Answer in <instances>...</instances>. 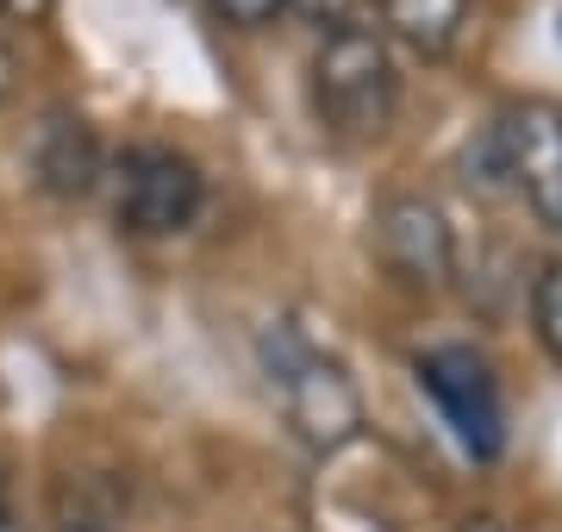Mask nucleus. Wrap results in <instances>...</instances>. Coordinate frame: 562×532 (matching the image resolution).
<instances>
[{"instance_id":"obj_2","label":"nucleus","mask_w":562,"mask_h":532,"mask_svg":"<svg viewBox=\"0 0 562 532\" xmlns=\"http://www.w3.org/2000/svg\"><path fill=\"white\" fill-rule=\"evenodd\" d=\"M262 376H269V395L281 401L288 426L313 451H338L362 432V395L350 369L325 357L319 345H306L301 326H288V320L262 326Z\"/></svg>"},{"instance_id":"obj_11","label":"nucleus","mask_w":562,"mask_h":532,"mask_svg":"<svg viewBox=\"0 0 562 532\" xmlns=\"http://www.w3.org/2000/svg\"><path fill=\"white\" fill-rule=\"evenodd\" d=\"M213 7H220L225 20L232 25H244V32H257V25H269L281 13V7H288V0H213Z\"/></svg>"},{"instance_id":"obj_1","label":"nucleus","mask_w":562,"mask_h":532,"mask_svg":"<svg viewBox=\"0 0 562 532\" xmlns=\"http://www.w3.org/2000/svg\"><path fill=\"white\" fill-rule=\"evenodd\" d=\"M313 107L331 138L344 144H375L394 125L401 107V76L387 57V38L375 25H331L313 57Z\"/></svg>"},{"instance_id":"obj_9","label":"nucleus","mask_w":562,"mask_h":532,"mask_svg":"<svg viewBox=\"0 0 562 532\" xmlns=\"http://www.w3.org/2000/svg\"><path fill=\"white\" fill-rule=\"evenodd\" d=\"M531 326H538V345L562 364V257L531 282Z\"/></svg>"},{"instance_id":"obj_13","label":"nucleus","mask_w":562,"mask_h":532,"mask_svg":"<svg viewBox=\"0 0 562 532\" xmlns=\"http://www.w3.org/2000/svg\"><path fill=\"white\" fill-rule=\"evenodd\" d=\"M50 13V0H0V20H13V25H32Z\"/></svg>"},{"instance_id":"obj_12","label":"nucleus","mask_w":562,"mask_h":532,"mask_svg":"<svg viewBox=\"0 0 562 532\" xmlns=\"http://www.w3.org/2000/svg\"><path fill=\"white\" fill-rule=\"evenodd\" d=\"M288 7L313 25H350V13H357V0H288Z\"/></svg>"},{"instance_id":"obj_17","label":"nucleus","mask_w":562,"mask_h":532,"mask_svg":"<svg viewBox=\"0 0 562 532\" xmlns=\"http://www.w3.org/2000/svg\"><path fill=\"white\" fill-rule=\"evenodd\" d=\"M76 532H88V527H76Z\"/></svg>"},{"instance_id":"obj_7","label":"nucleus","mask_w":562,"mask_h":532,"mask_svg":"<svg viewBox=\"0 0 562 532\" xmlns=\"http://www.w3.org/2000/svg\"><path fill=\"white\" fill-rule=\"evenodd\" d=\"M32 176H38L44 195L57 201H76L106 176V157H101V138L81 113H50V120L32 132Z\"/></svg>"},{"instance_id":"obj_6","label":"nucleus","mask_w":562,"mask_h":532,"mask_svg":"<svg viewBox=\"0 0 562 532\" xmlns=\"http://www.w3.org/2000/svg\"><path fill=\"white\" fill-rule=\"evenodd\" d=\"M375 257L387 276L419 295H438L457 276V232L425 195H387L375 207Z\"/></svg>"},{"instance_id":"obj_3","label":"nucleus","mask_w":562,"mask_h":532,"mask_svg":"<svg viewBox=\"0 0 562 532\" xmlns=\"http://www.w3.org/2000/svg\"><path fill=\"white\" fill-rule=\"evenodd\" d=\"M419 389L431 395L457 432V445L475 464H494L506 451V401H501V376L475 345H431L419 357Z\"/></svg>"},{"instance_id":"obj_16","label":"nucleus","mask_w":562,"mask_h":532,"mask_svg":"<svg viewBox=\"0 0 562 532\" xmlns=\"http://www.w3.org/2000/svg\"><path fill=\"white\" fill-rule=\"evenodd\" d=\"M0 501H7V470H0Z\"/></svg>"},{"instance_id":"obj_4","label":"nucleus","mask_w":562,"mask_h":532,"mask_svg":"<svg viewBox=\"0 0 562 532\" xmlns=\"http://www.w3.org/2000/svg\"><path fill=\"white\" fill-rule=\"evenodd\" d=\"M201 169L169 144H132L113 164V220L138 239H169L201 213Z\"/></svg>"},{"instance_id":"obj_8","label":"nucleus","mask_w":562,"mask_h":532,"mask_svg":"<svg viewBox=\"0 0 562 532\" xmlns=\"http://www.w3.org/2000/svg\"><path fill=\"white\" fill-rule=\"evenodd\" d=\"M375 7H382L387 32L419 57H443L469 20V0H375Z\"/></svg>"},{"instance_id":"obj_10","label":"nucleus","mask_w":562,"mask_h":532,"mask_svg":"<svg viewBox=\"0 0 562 532\" xmlns=\"http://www.w3.org/2000/svg\"><path fill=\"white\" fill-rule=\"evenodd\" d=\"M20 88H25V51H20V44H13V32L0 25V107L13 101Z\"/></svg>"},{"instance_id":"obj_5","label":"nucleus","mask_w":562,"mask_h":532,"mask_svg":"<svg viewBox=\"0 0 562 532\" xmlns=\"http://www.w3.org/2000/svg\"><path fill=\"white\" fill-rule=\"evenodd\" d=\"M487 132H494V151H501L506 188H519L531 213L550 232H562V107L531 95V101L501 107V120Z\"/></svg>"},{"instance_id":"obj_14","label":"nucleus","mask_w":562,"mask_h":532,"mask_svg":"<svg viewBox=\"0 0 562 532\" xmlns=\"http://www.w3.org/2000/svg\"><path fill=\"white\" fill-rule=\"evenodd\" d=\"M457 532H506V527H501V520H494V513H475V520H462Z\"/></svg>"},{"instance_id":"obj_15","label":"nucleus","mask_w":562,"mask_h":532,"mask_svg":"<svg viewBox=\"0 0 562 532\" xmlns=\"http://www.w3.org/2000/svg\"><path fill=\"white\" fill-rule=\"evenodd\" d=\"M0 532H25V527H20V520H7V513H0Z\"/></svg>"}]
</instances>
